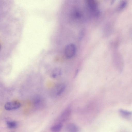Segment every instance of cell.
Listing matches in <instances>:
<instances>
[{
	"mask_svg": "<svg viewBox=\"0 0 132 132\" xmlns=\"http://www.w3.org/2000/svg\"><path fill=\"white\" fill-rule=\"evenodd\" d=\"M76 52V48L75 45L73 44H70L66 46L64 49V54L66 57L68 59H71L75 55Z\"/></svg>",
	"mask_w": 132,
	"mask_h": 132,
	"instance_id": "obj_1",
	"label": "cell"
},
{
	"mask_svg": "<svg viewBox=\"0 0 132 132\" xmlns=\"http://www.w3.org/2000/svg\"><path fill=\"white\" fill-rule=\"evenodd\" d=\"M20 102L17 101H14L6 103L4 105V108L6 110H11L17 109L20 106Z\"/></svg>",
	"mask_w": 132,
	"mask_h": 132,
	"instance_id": "obj_2",
	"label": "cell"
},
{
	"mask_svg": "<svg viewBox=\"0 0 132 132\" xmlns=\"http://www.w3.org/2000/svg\"><path fill=\"white\" fill-rule=\"evenodd\" d=\"M88 7L92 10L95 11L96 14H98V11L96 10L98 3L96 1L94 0H88L86 1Z\"/></svg>",
	"mask_w": 132,
	"mask_h": 132,
	"instance_id": "obj_3",
	"label": "cell"
},
{
	"mask_svg": "<svg viewBox=\"0 0 132 132\" xmlns=\"http://www.w3.org/2000/svg\"><path fill=\"white\" fill-rule=\"evenodd\" d=\"M66 87L65 85L61 84L57 85L54 89V93L56 96L61 95L64 90Z\"/></svg>",
	"mask_w": 132,
	"mask_h": 132,
	"instance_id": "obj_4",
	"label": "cell"
},
{
	"mask_svg": "<svg viewBox=\"0 0 132 132\" xmlns=\"http://www.w3.org/2000/svg\"><path fill=\"white\" fill-rule=\"evenodd\" d=\"M70 111L69 109L67 108L62 113L60 117L61 120L64 121L67 119L70 116Z\"/></svg>",
	"mask_w": 132,
	"mask_h": 132,
	"instance_id": "obj_5",
	"label": "cell"
},
{
	"mask_svg": "<svg viewBox=\"0 0 132 132\" xmlns=\"http://www.w3.org/2000/svg\"><path fill=\"white\" fill-rule=\"evenodd\" d=\"M61 73L62 71L61 69L59 68H56L51 72L50 76L53 78H55L60 76Z\"/></svg>",
	"mask_w": 132,
	"mask_h": 132,
	"instance_id": "obj_6",
	"label": "cell"
},
{
	"mask_svg": "<svg viewBox=\"0 0 132 132\" xmlns=\"http://www.w3.org/2000/svg\"><path fill=\"white\" fill-rule=\"evenodd\" d=\"M66 130L68 132H78L77 127L72 123H69L66 127Z\"/></svg>",
	"mask_w": 132,
	"mask_h": 132,
	"instance_id": "obj_7",
	"label": "cell"
},
{
	"mask_svg": "<svg viewBox=\"0 0 132 132\" xmlns=\"http://www.w3.org/2000/svg\"><path fill=\"white\" fill-rule=\"evenodd\" d=\"M62 125L61 123H59L52 126L51 128L52 132H59L61 130Z\"/></svg>",
	"mask_w": 132,
	"mask_h": 132,
	"instance_id": "obj_8",
	"label": "cell"
},
{
	"mask_svg": "<svg viewBox=\"0 0 132 132\" xmlns=\"http://www.w3.org/2000/svg\"><path fill=\"white\" fill-rule=\"evenodd\" d=\"M7 125L8 128L13 129L16 127L17 125V123L15 121H9L7 122Z\"/></svg>",
	"mask_w": 132,
	"mask_h": 132,
	"instance_id": "obj_9",
	"label": "cell"
},
{
	"mask_svg": "<svg viewBox=\"0 0 132 132\" xmlns=\"http://www.w3.org/2000/svg\"><path fill=\"white\" fill-rule=\"evenodd\" d=\"M127 4V1L125 0L121 1L119 4L117 9L118 10L120 11L124 8Z\"/></svg>",
	"mask_w": 132,
	"mask_h": 132,
	"instance_id": "obj_10",
	"label": "cell"
},
{
	"mask_svg": "<svg viewBox=\"0 0 132 132\" xmlns=\"http://www.w3.org/2000/svg\"><path fill=\"white\" fill-rule=\"evenodd\" d=\"M121 115L124 117H128L131 115V113L129 111L123 110H120L119 111Z\"/></svg>",
	"mask_w": 132,
	"mask_h": 132,
	"instance_id": "obj_11",
	"label": "cell"
},
{
	"mask_svg": "<svg viewBox=\"0 0 132 132\" xmlns=\"http://www.w3.org/2000/svg\"><path fill=\"white\" fill-rule=\"evenodd\" d=\"M14 132V131H11V132Z\"/></svg>",
	"mask_w": 132,
	"mask_h": 132,
	"instance_id": "obj_12",
	"label": "cell"
},
{
	"mask_svg": "<svg viewBox=\"0 0 132 132\" xmlns=\"http://www.w3.org/2000/svg\"><path fill=\"white\" fill-rule=\"evenodd\" d=\"M0 48H1V45H0Z\"/></svg>",
	"mask_w": 132,
	"mask_h": 132,
	"instance_id": "obj_13",
	"label": "cell"
}]
</instances>
